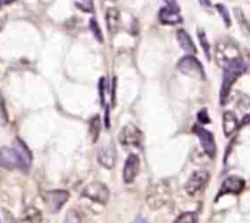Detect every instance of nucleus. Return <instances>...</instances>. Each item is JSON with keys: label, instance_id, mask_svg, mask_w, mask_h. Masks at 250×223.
Returning <instances> with one entry per match:
<instances>
[{"label": "nucleus", "instance_id": "24", "mask_svg": "<svg viewBox=\"0 0 250 223\" xmlns=\"http://www.w3.org/2000/svg\"><path fill=\"white\" fill-rule=\"evenodd\" d=\"M173 223H198V216L194 212H184Z\"/></svg>", "mask_w": 250, "mask_h": 223}, {"label": "nucleus", "instance_id": "28", "mask_svg": "<svg viewBox=\"0 0 250 223\" xmlns=\"http://www.w3.org/2000/svg\"><path fill=\"white\" fill-rule=\"evenodd\" d=\"M79 6H83V10H92V0H81V3H78Z\"/></svg>", "mask_w": 250, "mask_h": 223}, {"label": "nucleus", "instance_id": "11", "mask_svg": "<svg viewBox=\"0 0 250 223\" xmlns=\"http://www.w3.org/2000/svg\"><path fill=\"white\" fill-rule=\"evenodd\" d=\"M245 186L244 179H242L240 177L232 176L228 177L223 181L222 185H221L220 191L217 194V199L221 198L223 195H227V194H234V195H238L243 191Z\"/></svg>", "mask_w": 250, "mask_h": 223}, {"label": "nucleus", "instance_id": "22", "mask_svg": "<svg viewBox=\"0 0 250 223\" xmlns=\"http://www.w3.org/2000/svg\"><path fill=\"white\" fill-rule=\"evenodd\" d=\"M198 37H199V41H200L201 47H203L204 52H205L206 58H208V61H210V59H211V45H210V43H208V37H206L205 31H203V30H201V28H199Z\"/></svg>", "mask_w": 250, "mask_h": 223}, {"label": "nucleus", "instance_id": "21", "mask_svg": "<svg viewBox=\"0 0 250 223\" xmlns=\"http://www.w3.org/2000/svg\"><path fill=\"white\" fill-rule=\"evenodd\" d=\"M88 134H90V138L92 142H96L100 138V134H101V119L100 117L96 116L93 117L92 119L90 121V124H88Z\"/></svg>", "mask_w": 250, "mask_h": 223}, {"label": "nucleus", "instance_id": "4", "mask_svg": "<svg viewBox=\"0 0 250 223\" xmlns=\"http://www.w3.org/2000/svg\"><path fill=\"white\" fill-rule=\"evenodd\" d=\"M178 70L184 75L198 79V80L205 79V70H204L203 64L198 59L194 58L193 55H187V57L180 59L179 63H178Z\"/></svg>", "mask_w": 250, "mask_h": 223}, {"label": "nucleus", "instance_id": "20", "mask_svg": "<svg viewBox=\"0 0 250 223\" xmlns=\"http://www.w3.org/2000/svg\"><path fill=\"white\" fill-rule=\"evenodd\" d=\"M234 16H235V20H237L238 25H239L240 30L242 32L244 33L245 36H249L250 35V23L248 21V19L245 18L244 13H243L242 9L239 8H235L234 9Z\"/></svg>", "mask_w": 250, "mask_h": 223}, {"label": "nucleus", "instance_id": "12", "mask_svg": "<svg viewBox=\"0 0 250 223\" xmlns=\"http://www.w3.org/2000/svg\"><path fill=\"white\" fill-rule=\"evenodd\" d=\"M140 172V160L136 155H130L128 160L125 161L124 169H123V179L124 183L130 184L135 181Z\"/></svg>", "mask_w": 250, "mask_h": 223}, {"label": "nucleus", "instance_id": "19", "mask_svg": "<svg viewBox=\"0 0 250 223\" xmlns=\"http://www.w3.org/2000/svg\"><path fill=\"white\" fill-rule=\"evenodd\" d=\"M42 212L36 207L26 208L19 223H42Z\"/></svg>", "mask_w": 250, "mask_h": 223}, {"label": "nucleus", "instance_id": "23", "mask_svg": "<svg viewBox=\"0 0 250 223\" xmlns=\"http://www.w3.org/2000/svg\"><path fill=\"white\" fill-rule=\"evenodd\" d=\"M90 30L92 32L93 37L96 38V41H98L100 43H103V33L102 30L100 27V23L96 19H91L90 20Z\"/></svg>", "mask_w": 250, "mask_h": 223}, {"label": "nucleus", "instance_id": "16", "mask_svg": "<svg viewBox=\"0 0 250 223\" xmlns=\"http://www.w3.org/2000/svg\"><path fill=\"white\" fill-rule=\"evenodd\" d=\"M105 23L107 28L110 33H117L119 31L120 25H122V18L118 9L109 8L105 13Z\"/></svg>", "mask_w": 250, "mask_h": 223}, {"label": "nucleus", "instance_id": "13", "mask_svg": "<svg viewBox=\"0 0 250 223\" xmlns=\"http://www.w3.org/2000/svg\"><path fill=\"white\" fill-rule=\"evenodd\" d=\"M97 157L101 165H103L107 169H112L115 165V161H117V153H115L114 146L112 143L101 146L98 148Z\"/></svg>", "mask_w": 250, "mask_h": 223}, {"label": "nucleus", "instance_id": "6", "mask_svg": "<svg viewBox=\"0 0 250 223\" xmlns=\"http://www.w3.org/2000/svg\"><path fill=\"white\" fill-rule=\"evenodd\" d=\"M83 195L85 198L90 199L93 203H101V205H105L109 200V189L100 182H93V183L88 184L83 191Z\"/></svg>", "mask_w": 250, "mask_h": 223}, {"label": "nucleus", "instance_id": "35", "mask_svg": "<svg viewBox=\"0 0 250 223\" xmlns=\"http://www.w3.org/2000/svg\"><path fill=\"white\" fill-rule=\"evenodd\" d=\"M112 1H114V0H112Z\"/></svg>", "mask_w": 250, "mask_h": 223}, {"label": "nucleus", "instance_id": "10", "mask_svg": "<svg viewBox=\"0 0 250 223\" xmlns=\"http://www.w3.org/2000/svg\"><path fill=\"white\" fill-rule=\"evenodd\" d=\"M69 196L66 190H49L44 194V203L50 212H59L69 200Z\"/></svg>", "mask_w": 250, "mask_h": 223}, {"label": "nucleus", "instance_id": "18", "mask_svg": "<svg viewBox=\"0 0 250 223\" xmlns=\"http://www.w3.org/2000/svg\"><path fill=\"white\" fill-rule=\"evenodd\" d=\"M14 148L18 151L19 156H20L21 161H22L23 168L27 169L28 167H30L31 162H32V155H31L28 147L25 145V142H23L22 140H20V139H16L15 142H14Z\"/></svg>", "mask_w": 250, "mask_h": 223}, {"label": "nucleus", "instance_id": "14", "mask_svg": "<svg viewBox=\"0 0 250 223\" xmlns=\"http://www.w3.org/2000/svg\"><path fill=\"white\" fill-rule=\"evenodd\" d=\"M158 19H160L161 23H163V25L174 26L183 22V19L180 16L179 11L168 8V6L167 8L161 9L160 13H158Z\"/></svg>", "mask_w": 250, "mask_h": 223}, {"label": "nucleus", "instance_id": "29", "mask_svg": "<svg viewBox=\"0 0 250 223\" xmlns=\"http://www.w3.org/2000/svg\"><path fill=\"white\" fill-rule=\"evenodd\" d=\"M165 3L167 4L168 8L174 9V10H178V11H179V5H178L177 0H165Z\"/></svg>", "mask_w": 250, "mask_h": 223}, {"label": "nucleus", "instance_id": "33", "mask_svg": "<svg viewBox=\"0 0 250 223\" xmlns=\"http://www.w3.org/2000/svg\"><path fill=\"white\" fill-rule=\"evenodd\" d=\"M105 126L109 128V110H108V107L105 109Z\"/></svg>", "mask_w": 250, "mask_h": 223}, {"label": "nucleus", "instance_id": "8", "mask_svg": "<svg viewBox=\"0 0 250 223\" xmlns=\"http://www.w3.org/2000/svg\"><path fill=\"white\" fill-rule=\"evenodd\" d=\"M193 133H195V135L198 136L199 141H200L201 147L204 148L206 153H208V157L213 158L216 156V142L215 138H213L212 134L205 129L201 125H194L193 126Z\"/></svg>", "mask_w": 250, "mask_h": 223}, {"label": "nucleus", "instance_id": "3", "mask_svg": "<svg viewBox=\"0 0 250 223\" xmlns=\"http://www.w3.org/2000/svg\"><path fill=\"white\" fill-rule=\"evenodd\" d=\"M170 199V190L169 186L166 183H157L150 189L147 194V205L150 206L152 210H157L165 206L166 203L169 201Z\"/></svg>", "mask_w": 250, "mask_h": 223}, {"label": "nucleus", "instance_id": "5", "mask_svg": "<svg viewBox=\"0 0 250 223\" xmlns=\"http://www.w3.org/2000/svg\"><path fill=\"white\" fill-rule=\"evenodd\" d=\"M118 139L124 147H141L144 142V134L134 124H126L122 129Z\"/></svg>", "mask_w": 250, "mask_h": 223}, {"label": "nucleus", "instance_id": "7", "mask_svg": "<svg viewBox=\"0 0 250 223\" xmlns=\"http://www.w3.org/2000/svg\"><path fill=\"white\" fill-rule=\"evenodd\" d=\"M208 178H210V176H208V173L206 171L194 172L184 185V189L185 191H187L188 195H198V194L206 186Z\"/></svg>", "mask_w": 250, "mask_h": 223}, {"label": "nucleus", "instance_id": "26", "mask_svg": "<svg viewBox=\"0 0 250 223\" xmlns=\"http://www.w3.org/2000/svg\"><path fill=\"white\" fill-rule=\"evenodd\" d=\"M64 223H81V217L78 211L69 210L65 215Z\"/></svg>", "mask_w": 250, "mask_h": 223}, {"label": "nucleus", "instance_id": "1", "mask_svg": "<svg viewBox=\"0 0 250 223\" xmlns=\"http://www.w3.org/2000/svg\"><path fill=\"white\" fill-rule=\"evenodd\" d=\"M223 69H225V71H223V80L220 92L221 104H225V103L227 102V98L228 96H229L233 85H234L235 81L245 73L247 65H245V63L243 61V59H239V61H233V63L228 64V65L225 66Z\"/></svg>", "mask_w": 250, "mask_h": 223}, {"label": "nucleus", "instance_id": "15", "mask_svg": "<svg viewBox=\"0 0 250 223\" xmlns=\"http://www.w3.org/2000/svg\"><path fill=\"white\" fill-rule=\"evenodd\" d=\"M222 126L225 135L227 138L232 136L238 130V128H239V121H238L237 116L233 112H230V110L225 112V114H223Z\"/></svg>", "mask_w": 250, "mask_h": 223}, {"label": "nucleus", "instance_id": "27", "mask_svg": "<svg viewBox=\"0 0 250 223\" xmlns=\"http://www.w3.org/2000/svg\"><path fill=\"white\" fill-rule=\"evenodd\" d=\"M198 119L200 123H204V124L210 123V118H208V110L206 109L200 110V113L198 114Z\"/></svg>", "mask_w": 250, "mask_h": 223}, {"label": "nucleus", "instance_id": "25", "mask_svg": "<svg viewBox=\"0 0 250 223\" xmlns=\"http://www.w3.org/2000/svg\"><path fill=\"white\" fill-rule=\"evenodd\" d=\"M216 9H217V11L220 13V15H221V18H222L225 25L227 26V27H229V26H230V16H229V13H228L227 8H226L225 5H222V4H217V5H216Z\"/></svg>", "mask_w": 250, "mask_h": 223}, {"label": "nucleus", "instance_id": "17", "mask_svg": "<svg viewBox=\"0 0 250 223\" xmlns=\"http://www.w3.org/2000/svg\"><path fill=\"white\" fill-rule=\"evenodd\" d=\"M177 41H178V43H179L180 48H182L184 52L189 53V54H196V53H198L196 45L194 44L190 35H189V33H188L185 30H178L177 31Z\"/></svg>", "mask_w": 250, "mask_h": 223}, {"label": "nucleus", "instance_id": "32", "mask_svg": "<svg viewBox=\"0 0 250 223\" xmlns=\"http://www.w3.org/2000/svg\"><path fill=\"white\" fill-rule=\"evenodd\" d=\"M200 1V4L203 6H205V8H210L211 6V0H199Z\"/></svg>", "mask_w": 250, "mask_h": 223}, {"label": "nucleus", "instance_id": "2", "mask_svg": "<svg viewBox=\"0 0 250 223\" xmlns=\"http://www.w3.org/2000/svg\"><path fill=\"white\" fill-rule=\"evenodd\" d=\"M215 59L216 63L221 68H225L228 64L242 59V57H240L239 49L234 43L229 42V41H220L215 48Z\"/></svg>", "mask_w": 250, "mask_h": 223}, {"label": "nucleus", "instance_id": "30", "mask_svg": "<svg viewBox=\"0 0 250 223\" xmlns=\"http://www.w3.org/2000/svg\"><path fill=\"white\" fill-rule=\"evenodd\" d=\"M115 88H117V79H113V86H112V104H115Z\"/></svg>", "mask_w": 250, "mask_h": 223}, {"label": "nucleus", "instance_id": "34", "mask_svg": "<svg viewBox=\"0 0 250 223\" xmlns=\"http://www.w3.org/2000/svg\"><path fill=\"white\" fill-rule=\"evenodd\" d=\"M133 223H147V222H146V220H144L143 217H138Z\"/></svg>", "mask_w": 250, "mask_h": 223}, {"label": "nucleus", "instance_id": "9", "mask_svg": "<svg viewBox=\"0 0 250 223\" xmlns=\"http://www.w3.org/2000/svg\"><path fill=\"white\" fill-rule=\"evenodd\" d=\"M0 165L5 169H9V171H13L16 168L25 169L18 151L10 147L0 148Z\"/></svg>", "mask_w": 250, "mask_h": 223}, {"label": "nucleus", "instance_id": "31", "mask_svg": "<svg viewBox=\"0 0 250 223\" xmlns=\"http://www.w3.org/2000/svg\"><path fill=\"white\" fill-rule=\"evenodd\" d=\"M13 1H15V0H0V9L3 8V6L9 5V4H11Z\"/></svg>", "mask_w": 250, "mask_h": 223}]
</instances>
